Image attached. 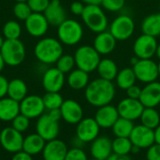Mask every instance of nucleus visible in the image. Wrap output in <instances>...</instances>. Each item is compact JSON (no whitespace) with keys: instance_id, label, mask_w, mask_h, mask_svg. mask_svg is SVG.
I'll list each match as a JSON object with an SVG mask.
<instances>
[{"instance_id":"nucleus-1","label":"nucleus","mask_w":160,"mask_h":160,"mask_svg":"<svg viewBox=\"0 0 160 160\" xmlns=\"http://www.w3.org/2000/svg\"><path fill=\"white\" fill-rule=\"evenodd\" d=\"M115 86L112 82L98 78L88 83L84 90L86 101L97 108L111 104L115 98Z\"/></svg>"},{"instance_id":"nucleus-2","label":"nucleus","mask_w":160,"mask_h":160,"mask_svg":"<svg viewBox=\"0 0 160 160\" xmlns=\"http://www.w3.org/2000/svg\"><path fill=\"white\" fill-rule=\"evenodd\" d=\"M63 45L59 39L54 38H41L34 49L38 60L43 64H54L64 54Z\"/></svg>"},{"instance_id":"nucleus-3","label":"nucleus","mask_w":160,"mask_h":160,"mask_svg":"<svg viewBox=\"0 0 160 160\" xmlns=\"http://www.w3.org/2000/svg\"><path fill=\"white\" fill-rule=\"evenodd\" d=\"M81 17L87 28L94 33L98 34L106 31L108 28V17L100 6L85 5L84 10Z\"/></svg>"},{"instance_id":"nucleus-4","label":"nucleus","mask_w":160,"mask_h":160,"mask_svg":"<svg viewBox=\"0 0 160 160\" xmlns=\"http://www.w3.org/2000/svg\"><path fill=\"white\" fill-rule=\"evenodd\" d=\"M75 63L78 68L86 71L87 73L97 70L101 60L100 54L91 45L80 46L74 53Z\"/></svg>"},{"instance_id":"nucleus-5","label":"nucleus","mask_w":160,"mask_h":160,"mask_svg":"<svg viewBox=\"0 0 160 160\" xmlns=\"http://www.w3.org/2000/svg\"><path fill=\"white\" fill-rule=\"evenodd\" d=\"M58 39L62 44L73 46L78 44L83 37L82 24L74 19H66L57 29Z\"/></svg>"},{"instance_id":"nucleus-6","label":"nucleus","mask_w":160,"mask_h":160,"mask_svg":"<svg viewBox=\"0 0 160 160\" xmlns=\"http://www.w3.org/2000/svg\"><path fill=\"white\" fill-rule=\"evenodd\" d=\"M6 65L16 67L21 65L25 58V47L19 39H5L0 50Z\"/></svg>"},{"instance_id":"nucleus-7","label":"nucleus","mask_w":160,"mask_h":160,"mask_svg":"<svg viewBox=\"0 0 160 160\" xmlns=\"http://www.w3.org/2000/svg\"><path fill=\"white\" fill-rule=\"evenodd\" d=\"M109 31L117 41L128 40L135 31L134 20L127 14L119 15L111 22Z\"/></svg>"},{"instance_id":"nucleus-8","label":"nucleus","mask_w":160,"mask_h":160,"mask_svg":"<svg viewBox=\"0 0 160 160\" xmlns=\"http://www.w3.org/2000/svg\"><path fill=\"white\" fill-rule=\"evenodd\" d=\"M132 68L136 75L137 81L145 84L156 82L159 77L158 64L152 59H139L137 64H135Z\"/></svg>"},{"instance_id":"nucleus-9","label":"nucleus","mask_w":160,"mask_h":160,"mask_svg":"<svg viewBox=\"0 0 160 160\" xmlns=\"http://www.w3.org/2000/svg\"><path fill=\"white\" fill-rule=\"evenodd\" d=\"M23 139L22 133L17 131L12 127L5 128L0 132V144L8 153L15 154L22 151Z\"/></svg>"},{"instance_id":"nucleus-10","label":"nucleus","mask_w":160,"mask_h":160,"mask_svg":"<svg viewBox=\"0 0 160 160\" xmlns=\"http://www.w3.org/2000/svg\"><path fill=\"white\" fill-rule=\"evenodd\" d=\"M158 44L157 38L142 34L134 41L133 52L139 59H152L156 55Z\"/></svg>"},{"instance_id":"nucleus-11","label":"nucleus","mask_w":160,"mask_h":160,"mask_svg":"<svg viewBox=\"0 0 160 160\" xmlns=\"http://www.w3.org/2000/svg\"><path fill=\"white\" fill-rule=\"evenodd\" d=\"M37 133L46 142L57 139L60 131L59 122L53 120L48 113H43L38 118L36 124Z\"/></svg>"},{"instance_id":"nucleus-12","label":"nucleus","mask_w":160,"mask_h":160,"mask_svg":"<svg viewBox=\"0 0 160 160\" xmlns=\"http://www.w3.org/2000/svg\"><path fill=\"white\" fill-rule=\"evenodd\" d=\"M45 109L43 99L37 95L26 96L20 102V112L29 119L38 118L43 114Z\"/></svg>"},{"instance_id":"nucleus-13","label":"nucleus","mask_w":160,"mask_h":160,"mask_svg":"<svg viewBox=\"0 0 160 160\" xmlns=\"http://www.w3.org/2000/svg\"><path fill=\"white\" fill-rule=\"evenodd\" d=\"M116 108L120 117L131 120L133 122L140 119L144 110V106L142 104L140 99H134L130 98L122 99Z\"/></svg>"},{"instance_id":"nucleus-14","label":"nucleus","mask_w":160,"mask_h":160,"mask_svg":"<svg viewBox=\"0 0 160 160\" xmlns=\"http://www.w3.org/2000/svg\"><path fill=\"white\" fill-rule=\"evenodd\" d=\"M100 127L98 125L95 118L86 117L82 118L78 124L76 128V136L85 143L92 142L99 136Z\"/></svg>"},{"instance_id":"nucleus-15","label":"nucleus","mask_w":160,"mask_h":160,"mask_svg":"<svg viewBox=\"0 0 160 160\" xmlns=\"http://www.w3.org/2000/svg\"><path fill=\"white\" fill-rule=\"evenodd\" d=\"M129 139L134 146H137L140 149H148L155 143L154 129L146 128L142 124L135 126Z\"/></svg>"},{"instance_id":"nucleus-16","label":"nucleus","mask_w":160,"mask_h":160,"mask_svg":"<svg viewBox=\"0 0 160 160\" xmlns=\"http://www.w3.org/2000/svg\"><path fill=\"white\" fill-rule=\"evenodd\" d=\"M25 29L27 33L35 38L44 36L49 28V22L43 13L33 12L25 21Z\"/></svg>"},{"instance_id":"nucleus-17","label":"nucleus","mask_w":160,"mask_h":160,"mask_svg":"<svg viewBox=\"0 0 160 160\" xmlns=\"http://www.w3.org/2000/svg\"><path fill=\"white\" fill-rule=\"evenodd\" d=\"M66 82L65 74L57 68L47 69L42 77V85L46 92H60Z\"/></svg>"},{"instance_id":"nucleus-18","label":"nucleus","mask_w":160,"mask_h":160,"mask_svg":"<svg viewBox=\"0 0 160 160\" xmlns=\"http://www.w3.org/2000/svg\"><path fill=\"white\" fill-rule=\"evenodd\" d=\"M60 111L62 114V119L70 125H76L83 118L82 107L74 99L64 100Z\"/></svg>"},{"instance_id":"nucleus-19","label":"nucleus","mask_w":160,"mask_h":160,"mask_svg":"<svg viewBox=\"0 0 160 160\" xmlns=\"http://www.w3.org/2000/svg\"><path fill=\"white\" fill-rule=\"evenodd\" d=\"M119 117L117 108L112 104H108L98 108L94 118L100 128H112Z\"/></svg>"},{"instance_id":"nucleus-20","label":"nucleus","mask_w":160,"mask_h":160,"mask_svg":"<svg viewBox=\"0 0 160 160\" xmlns=\"http://www.w3.org/2000/svg\"><path fill=\"white\" fill-rule=\"evenodd\" d=\"M90 154L94 159L106 160L112 154V141L106 136H98L90 145Z\"/></svg>"},{"instance_id":"nucleus-21","label":"nucleus","mask_w":160,"mask_h":160,"mask_svg":"<svg viewBox=\"0 0 160 160\" xmlns=\"http://www.w3.org/2000/svg\"><path fill=\"white\" fill-rule=\"evenodd\" d=\"M140 101L144 108H156L160 105V82L156 81L146 83L142 88Z\"/></svg>"},{"instance_id":"nucleus-22","label":"nucleus","mask_w":160,"mask_h":160,"mask_svg":"<svg viewBox=\"0 0 160 160\" xmlns=\"http://www.w3.org/2000/svg\"><path fill=\"white\" fill-rule=\"evenodd\" d=\"M68 151V148L63 141L54 139L46 142L42 151V157L44 160H65Z\"/></svg>"},{"instance_id":"nucleus-23","label":"nucleus","mask_w":160,"mask_h":160,"mask_svg":"<svg viewBox=\"0 0 160 160\" xmlns=\"http://www.w3.org/2000/svg\"><path fill=\"white\" fill-rule=\"evenodd\" d=\"M116 42L117 40L111 34V32L106 30L97 34L94 39L93 47L100 55H108L114 51Z\"/></svg>"},{"instance_id":"nucleus-24","label":"nucleus","mask_w":160,"mask_h":160,"mask_svg":"<svg viewBox=\"0 0 160 160\" xmlns=\"http://www.w3.org/2000/svg\"><path fill=\"white\" fill-rule=\"evenodd\" d=\"M49 24L53 26H59L66 19L67 14L60 0H51L49 6L43 12Z\"/></svg>"},{"instance_id":"nucleus-25","label":"nucleus","mask_w":160,"mask_h":160,"mask_svg":"<svg viewBox=\"0 0 160 160\" xmlns=\"http://www.w3.org/2000/svg\"><path fill=\"white\" fill-rule=\"evenodd\" d=\"M20 102L10 98H0V120L4 122H11L18 114H20Z\"/></svg>"},{"instance_id":"nucleus-26","label":"nucleus","mask_w":160,"mask_h":160,"mask_svg":"<svg viewBox=\"0 0 160 160\" xmlns=\"http://www.w3.org/2000/svg\"><path fill=\"white\" fill-rule=\"evenodd\" d=\"M46 141L42 137H40L37 132L29 134L23 139L22 151L33 157L42 153Z\"/></svg>"},{"instance_id":"nucleus-27","label":"nucleus","mask_w":160,"mask_h":160,"mask_svg":"<svg viewBox=\"0 0 160 160\" xmlns=\"http://www.w3.org/2000/svg\"><path fill=\"white\" fill-rule=\"evenodd\" d=\"M67 82L68 86L73 89V90H82L85 89L88 83L90 82L89 81V73L86 71H83L80 68L73 69L71 72H69L68 78H67Z\"/></svg>"},{"instance_id":"nucleus-28","label":"nucleus","mask_w":160,"mask_h":160,"mask_svg":"<svg viewBox=\"0 0 160 160\" xmlns=\"http://www.w3.org/2000/svg\"><path fill=\"white\" fill-rule=\"evenodd\" d=\"M97 71L99 75V78H102L107 81H114L118 74L117 64L110 58H103L100 60Z\"/></svg>"},{"instance_id":"nucleus-29","label":"nucleus","mask_w":160,"mask_h":160,"mask_svg":"<svg viewBox=\"0 0 160 160\" xmlns=\"http://www.w3.org/2000/svg\"><path fill=\"white\" fill-rule=\"evenodd\" d=\"M142 34L152 37L160 36V12L152 13L146 16L142 22Z\"/></svg>"},{"instance_id":"nucleus-30","label":"nucleus","mask_w":160,"mask_h":160,"mask_svg":"<svg viewBox=\"0 0 160 160\" xmlns=\"http://www.w3.org/2000/svg\"><path fill=\"white\" fill-rule=\"evenodd\" d=\"M7 96L18 102H21L27 96V85L21 79H13L8 82Z\"/></svg>"},{"instance_id":"nucleus-31","label":"nucleus","mask_w":160,"mask_h":160,"mask_svg":"<svg viewBox=\"0 0 160 160\" xmlns=\"http://www.w3.org/2000/svg\"><path fill=\"white\" fill-rule=\"evenodd\" d=\"M136 82L137 78L132 68H125L119 70L115 78L116 85L122 90H127L130 86L136 84Z\"/></svg>"},{"instance_id":"nucleus-32","label":"nucleus","mask_w":160,"mask_h":160,"mask_svg":"<svg viewBox=\"0 0 160 160\" xmlns=\"http://www.w3.org/2000/svg\"><path fill=\"white\" fill-rule=\"evenodd\" d=\"M134 123L131 120L119 117L118 120L115 122V124L112 126V130L115 137L118 138H129L133 128H134Z\"/></svg>"},{"instance_id":"nucleus-33","label":"nucleus","mask_w":160,"mask_h":160,"mask_svg":"<svg viewBox=\"0 0 160 160\" xmlns=\"http://www.w3.org/2000/svg\"><path fill=\"white\" fill-rule=\"evenodd\" d=\"M140 120L142 126L155 129L160 124V112L155 108H144Z\"/></svg>"},{"instance_id":"nucleus-34","label":"nucleus","mask_w":160,"mask_h":160,"mask_svg":"<svg viewBox=\"0 0 160 160\" xmlns=\"http://www.w3.org/2000/svg\"><path fill=\"white\" fill-rule=\"evenodd\" d=\"M133 144L129 138H118L112 141V153L122 156H127L131 153Z\"/></svg>"},{"instance_id":"nucleus-35","label":"nucleus","mask_w":160,"mask_h":160,"mask_svg":"<svg viewBox=\"0 0 160 160\" xmlns=\"http://www.w3.org/2000/svg\"><path fill=\"white\" fill-rule=\"evenodd\" d=\"M42 99L45 109L48 111L60 109L64 102V98L59 92H46V94L42 97Z\"/></svg>"},{"instance_id":"nucleus-36","label":"nucleus","mask_w":160,"mask_h":160,"mask_svg":"<svg viewBox=\"0 0 160 160\" xmlns=\"http://www.w3.org/2000/svg\"><path fill=\"white\" fill-rule=\"evenodd\" d=\"M22 34L20 23L14 20L7 22L3 26V36L5 39H19Z\"/></svg>"},{"instance_id":"nucleus-37","label":"nucleus","mask_w":160,"mask_h":160,"mask_svg":"<svg viewBox=\"0 0 160 160\" xmlns=\"http://www.w3.org/2000/svg\"><path fill=\"white\" fill-rule=\"evenodd\" d=\"M55 64H56V68L64 74L71 72L73 70L74 67L76 66L74 56H72L70 54H63L57 60V62Z\"/></svg>"},{"instance_id":"nucleus-38","label":"nucleus","mask_w":160,"mask_h":160,"mask_svg":"<svg viewBox=\"0 0 160 160\" xmlns=\"http://www.w3.org/2000/svg\"><path fill=\"white\" fill-rule=\"evenodd\" d=\"M13 13L19 20L25 21L33 13V11L27 2H16L13 7Z\"/></svg>"},{"instance_id":"nucleus-39","label":"nucleus","mask_w":160,"mask_h":160,"mask_svg":"<svg viewBox=\"0 0 160 160\" xmlns=\"http://www.w3.org/2000/svg\"><path fill=\"white\" fill-rule=\"evenodd\" d=\"M30 125V119L24 116L23 114L20 113L18 114L12 121H11V127L15 128L17 131L22 133L26 131Z\"/></svg>"},{"instance_id":"nucleus-40","label":"nucleus","mask_w":160,"mask_h":160,"mask_svg":"<svg viewBox=\"0 0 160 160\" xmlns=\"http://www.w3.org/2000/svg\"><path fill=\"white\" fill-rule=\"evenodd\" d=\"M126 0H102L101 7L111 12H117L124 8Z\"/></svg>"},{"instance_id":"nucleus-41","label":"nucleus","mask_w":160,"mask_h":160,"mask_svg":"<svg viewBox=\"0 0 160 160\" xmlns=\"http://www.w3.org/2000/svg\"><path fill=\"white\" fill-rule=\"evenodd\" d=\"M51 0H28L27 3L33 12L43 13L49 6Z\"/></svg>"},{"instance_id":"nucleus-42","label":"nucleus","mask_w":160,"mask_h":160,"mask_svg":"<svg viewBox=\"0 0 160 160\" xmlns=\"http://www.w3.org/2000/svg\"><path fill=\"white\" fill-rule=\"evenodd\" d=\"M65 160H88V158L82 149L72 147L71 149H68Z\"/></svg>"},{"instance_id":"nucleus-43","label":"nucleus","mask_w":160,"mask_h":160,"mask_svg":"<svg viewBox=\"0 0 160 160\" xmlns=\"http://www.w3.org/2000/svg\"><path fill=\"white\" fill-rule=\"evenodd\" d=\"M147 160H160V144L154 143L147 149L146 153Z\"/></svg>"},{"instance_id":"nucleus-44","label":"nucleus","mask_w":160,"mask_h":160,"mask_svg":"<svg viewBox=\"0 0 160 160\" xmlns=\"http://www.w3.org/2000/svg\"><path fill=\"white\" fill-rule=\"evenodd\" d=\"M127 92V96L128 98H134V99H140V97H141V94H142V88L136 84L130 86L129 88H128L126 90Z\"/></svg>"},{"instance_id":"nucleus-45","label":"nucleus","mask_w":160,"mask_h":160,"mask_svg":"<svg viewBox=\"0 0 160 160\" xmlns=\"http://www.w3.org/2000/svg\"><path fill=\"white\" fill-rule=\"evenodd\" d=\"M84 4L82 1H74L70 5V11L77 16H82L83 10H84Z\"/></svg>"},{"instance_id":"nucleus-46","label":"nucleus","mask_w":160,"mask_h":160,"mask_svg":"<svg viewBox=\"0 0 160 160\" xmlns=\"http://www.w3.org/2000/svg\"><path fill=\"white\" fill-rule=\"evenodd\" d=\"M8 81L6 77L0 75V98H3L8 94Z\"/></svg>"},{"instance_id":"nucleus-47","label":"nucleus","mask_w":160,"mask_h":160,"mask_svg":"<svg viewBox=\"0 0 160 160\" xmlns=\"http://www.w3.org/2000/svg\"><path fill=\"white\" fill-rule=\"evenodd\" d=\"M11 160H33V158L32 156H30L29 154L22 150L18 153H15L13 157L11 158Z\"/></svg>"},{"instance_id":"nucleus-48","label":"nucleus","mask_w":160,"mask_h":160,"mask_svg":"<svg viewBox=\"0 0 160 160\" xmlns=\"http://www.w3.org/2000/svg\"><path fill=\"white\" fill-rule=\"evenodd\" d=\"M48 114H49V115H50L53 120H55V121H58V122H59V120H60V119H62V114H61V111H60V109L51 110V111H49Z\"/></svg>"},{"instance_id":"nucleus-49","label":"nucleus","mask_w":160,"mask_h":160,"mask_svg":"<svg viewBox=\"0 0 160 160\" xmlns=\"http://www.w3.org/2000/svg\"><path fill=\"white\" fill-rule=\"evenodd\" d=\"M106 160H132L131 158L127 155V156H122V155H117V154H114L112 153L108 158Z\"/></svg>"},{"instance_id":"nucleus-50","label":"nucleus","mask_w":160,"mask_h":160,"mask_svg":"<svg viewBox=\"0 0 160 160\" xmlns=\"http://www.w3.org/2000/svg\"><path fill=\"white\" fill-rule=\"evenodd\" d=\"M72 144H73V147H74V148H81V149H82V145H84L85 142H83L82 141H81V140L76 136L75 138H73Z\"/></svg>"},{"instance_id":"nucleus-51","label":"nucleus","mask_w":160,"mask_h":160,"mask_svg":"<svg viewBox=\"0 0 160 160\" xmlns=\"http://www.w3.org/2000/svg\"><path fill=\"white\" fill-rule=\"evenodd\" d=\"M154 134H155V142L160 144V124L158 127H157L154 129Z\"/></svg>"},{"instance_id":"nucleus-52","label":"nucleus","mask_w":160,"mask_h":160,"mask_svg":"<svg viewBox=\"0 0 160 160\" xmlns=\"http://www.w3.org/2000/svg\"><path fill=\"white\" fill-rule=\"evenodd\" d=\"M80 1H82L85 5H97V6H100L101 3H102V0H80Z\"/></svg>"},{"instance_id":"nucleus-53","label":"nucleus","mask_w":160,"mask_h":160,"mask_svg":"<svg viewBox=\"0 0 160 160\" xmlns=\"http://www.w3.org/2000/svg\"><path fill=\"white\" fill-rule=\"evenodd\" d=\"M5 62H4V59H3V57H2V54H1V52H0V72L3 70V68H4V67H5Z\"/></svg>"},{"instance_id":"nucleus-54","label":"nucleus","mask_w":160,"mask_h":160,"mask_svg":"<svg viewBox=\"0 0 160 160\" xmlns=\"http://www.w3.org/2000/svg\"><path fill=\"white\" fill-rule=\"evenodd\" d=\"M139 61V58L137 57V56H134V57H132L131 58V61H130V64H131V66L133 67L135 64H137V62Z\"/></svg>"},{"instance_id":"nucleus-55","label":"nucleus","mask_w":160,"mask_h":160,"mask_svg":"<svg viewBox=\"0 0 160 160\" xmlns=\"http://www.w3.org/2000/svg\"><path fill=\"white\" fill-rule=\"evenodd\" d=\"M140 148L139 147H137V146H134L133 145V147H132V150H131V153L132 154H137V153H139L140 152Z\"/></svg>"},{"instance_id":"nucleus-56","label":"nucleus","mask_w":160,"mask_h":160,"mask_svg":"<svg viewBox=\"0 0 160 160\" xmlns=\"http://www.w3.org/2000/svg\"><path fill=\"white\" fill-rule=\"evenodd\" d=\"M156 55L157 57L160 60V43L158 44V47H157V51H156Z\"/></svg>"},{"instance_id":"nucleus-57","label":"nucleus","mask_w":160,"mask_h":160,"mask_svg":"<svg viewBox=\"0 0 160 160\" xmlns=\"http://www.w3.org/2000/svg\"><path fill=\"white\" fill-rule=\"evenodd\" d=\"M4 42H5V38L0 35V50H1V48H2V46H3V44H4Z\"/></svg>"},{"instance_id":"nucleus-58","label":"nucleus","mask_w":160,"mask_h":160,"mask_svg":"<svg viewBox=\"0 0 160 160\" xmlns=\"http://www.w3.org/2000/svg\"><path fill=\"white\" fill-rule=\"evenodd\" d=\"M16 2H27L28 0H15Z\"/></svg>"},{"instance_id":"nucleus-59","label":"nucleus","mask_w":160,"mask_h":160,"mask_svg":"<svg viewBox=\"0 0 160 160\" xmlns=\"http://www.w3.org/2000/svg\"><path fill=\"white\" fill-rule=\"evenodd\" d=\"M158 72H159V77H160V61L158 63Z\"/></svg>"},{"instance_id":"nucleus-60","label":"nucleus","mask_w":160,"mask_h":160,"mask_svg":"<svg viewBox=\"0 0 160 160\" xmlns=\"http://www.w3.org/2000/svg\"><path fill=\"white\" fill-rule=\"evenodd\" d=\"M91 160H97V159H94V158H93V159H91Z\"/></svg>"},{"instance_id":"nucleus-61","label":"nucleus","mask_w":160,"mask_h":160,"mask_svg":"<svg viewBox=\"0 0 160 160\" xmlns=\"http://www.w3.org/2000/svg\"><path fill=\"white\" fill-rule=\"evenodd\" d=\"M0 160H1V159H0Z\"/></svg>"}]
</instances>
